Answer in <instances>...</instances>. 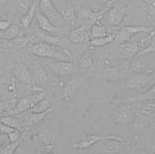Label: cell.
<instances>
[{"mask_svg":"<svg viewBox=\"0 0 155 154\" xmlns=\"http://www.w3.org/2000/svg\"><path fill=\"white\" fill-rule=\"evenodd\" d=\"M14 76L16 79H18L21 84H24L30 90L34 91H43L40 87H38L34 83L30 70L26 67H19L14 70Z\"/></svg>","mask_w":155,"mask_h":154,"instance_id":"obj_15","label":"cell"},{"mask_svg":"<svg viewBox=\"0 0 155 154\" xmlns=\"http://www.w3.org/2000/svg\"><path fill=\"white\" fill-rule=\"evenodd\" d=\"M8 139L10 140V143H16L18 140L21 139V131L15 129L14 131H12L10 134L7 135Z\"/></svg>","mask_w":155,"mask_h":154,"instance_id":"obj_35","label":"cell"},{"mask_svg":"<svg viewBox=\"0 0 155 154\" xmlns=\"http://www.w3.org/2000/svg\"><path fill=\"white\" fill-rule=\"evenodd\" d=\"M61 14L63 16L65 24H68L70 25H74L75 24V11L74 8L71 5H65L61 9Z\"/></svg>","mask_w":155,"mask_h":154,"instance_id":"obj_30","label":"cell"},{"mask_svg":"<svg viewBox=\"0 0 155 154\" xmlns=\"http://www.w3.org/2000/svg\"><path fill=\"white\" fill-rule=\"evenodd\" d=\"M127 14V6L123 4H114V5L108 9L104 14L103 19L111 26H120L124 18Z\"/></svg>","mask_w":155,"mask_h":154,"instance_id":"obj_9","label":"cell"},{"mask_svg":"<svg viewBox=\"0 0 155 154\" xmlns=\"http://www.w3.org/2000/svg\"><path fill=\"white\" fill-rule=\"evenodd\" d=\"M31 41V39L28 37H25L24 35H20L12 40L5 41L3 44V47H11V48H17V49H23L28 45V43Z\"/></svg>","mask_w":155,"mask_h":154,"instance_id":"obj_24","label":"cell"},{"mask_svg":"<svg viewBox=\"0 0 155 154\" xmlns=\"http://www.w3.org/2000/svg\"><path fill=\"white\" fill-rule=\"evenodd\" d=\"M10 25H11V24L9 21L1 20L0 21V31H4V30H6Z\"/></svg>","mask_w":155,"mask_h":154,"instance_id":"obj_37","label":"cell"},{"mask_svg":"<svg viewBox=\"0 0 155 154\" xmlns=\"http://www.w3.org/2000/svg\"><path fill=\"white\" fill-rule=\"evenodd\" d=\"M0 121L4 123L5 125L11 127L13 129H17V130H21V122L18 119L17 117L14 116H2L0 117Z\"/></svg>","mask_w":155,"mask_h":154,"instance_id":"obj_31","label":"cell"},{"mask_svg":"<svg viewBox=\"0 0 155 154\" xmlns=\"http://www.w3.org/2000/svg\"><path fill=\"white\" fill-rule=\"evenodd\" d=\"M28 51L34 56L39 57V58L47 60L72 61V56L69 51L61 46L53 45V44L47 42H38L32 44L28 48Z\"/></svg>","mask_w":155,"mask_h":154,"instance_id":"obj_1","label":"cell"},{"mask_svg":"<svg viewBox=\"0 0 155 154\" xmlns=\"http://www.w3.org/2000/svg\"><path fill=\"white\" fill-rule=\"evenodd\" d=\"M152 38H154V39H155V35H154V36H153V37H152Z\"/></svg>","mask_w":155,"mask_h":154,"instance_id":"obj_47","label":"cell"},{"mask_svg":"<svg viewBox=\"0 0 155 154\" xmlns=\"http://www.w3.org/2000/svg\"><path fill=\"white\" fill-rule=\"evenodd\" d=\"M103 75L105 80H107L109 82H116V81L127 79L128 72L123 68L111 67L104 68L103 71Z\"/></svg>","mask_w":155,"mask_h":154,"instance_id":"obj_19","label":"cell"},{"mask_svg":"<svg viewBox=\"0 0 155 154\" xmlns=\"http://www.w3.org/2000/svg\"><path fill=\"white\" fill-rule=\"evenodd\" d=\"M33 139L44 146H54L56 143L55 135L49 131H40L33 136Z\"/></svg>","mask_w":155,"mask_h":154,"instance_id":"obj_23","label":"cell"},{"mask_svg":"<svg viewBox=\"0 0 155 154\" xmlns=\"http://www.w3.org/2000/svg\"><path fill=\"white\" fill-rule=\"evenodd\" d=\"M38 9L39 12L45 16L54 25L61 28V25L65 24L61 12L56 8L52 0H38Z\"/></svg>","mask_w":155,"mask_h":154,"instance_id":"obj_5","label":"cell"},{"mask_svg":"<svg viewBox=\"0 0 155 154\" xmlns=\"http://www.w3.org/2000/svg\"><path fill=\"white\" fill-rule=\"evenodd\" d=\"M96 64V59L90 53H85L80 59L77 61V65L79 68L81 69H88L91 68L95 65Z\"/></svg>","mask_w":155,"mask_h":154,"instance_id":"obj_27","label":"cell"},{"mask_svg":"<svg viewBox=\"0 0 155 154\" xmlns=\"http://www.w3.org/2000/svg\"><path fill=\"white\" fill-rule=\"evenodd\" d=\"M15 129L11 128V127H9L7 125H5L4 123H2L1 121H0V133L4 134L5 136H7L8 134H10L12 131H14Z\"/></svg>","mask_w":155,"mask_h":154,"instance_id":"obj_36","label":"cell"},{"mask_svg":"<svg viewBox=\"0 0 155 154\" xmlns=\"http://www.w3.org/2000/svg\"><path fill=\"white\" fill-rule=\"evenodd\" d=\"M42 154H54V153H52V152H44Z\"/></svg>","mask_w":155,"mask_h":154,"instance_id":"obj_46","label":"cell"},{"mask_svg":"<svg viewBox=\"0 0 155 154\" xmlns=\"http://www.w3.org/2000/svg\"><path fill=\"white\" fill-rule=\"evenodd\" d=\"M5 83H6V79L4 78L3 76L0 75V86L3 85V84H5Z\"/></svg>","mask_w":155,"mask_h":154,"instance_id":"obj_41","label":"cell"},{"mask_svg":"<svg viewBox=\"0 0 155 154\" xmlns=\"http://www.w3.org/2000/svg\"><path fill=\"white\" fill-rule=\"evenodd\" d=\"M107 34H109L107 32V29L105 28V26L103 24H101V21L95 23V24H93L91 25V28H90V37H91V39L104 37V36H106Z\"/></svg>","mask_w":155,"mask_h":154,"instance_id":"obj_25","label":"cell"},{"mask_svg":"<svg viewBox=\"0 0 155 154\" xmlns=\"http://www.w3.org/2000/svg\"><path fill=\"white\" fill-rule=\"evenodd\" d=\"M20 33H21V30L19 26L17 25H11L6 30L0 31V38L5 41H9L18 36H20Z\"/></svg>","mask_w":155,"mask_h":154,"instance_id":"obj_26","label":"cell"},{"mask_svg":"<svg viewBox=\"0 0 155 154\" xmlns=\"http://www.w3.org/2000/svg\"><path fill=\"white\" fill-rule=\"evenodd\" d=\"M52 104H53V102L50 98H44L43 100H41L40 102L37 103L36 104L34 105V106L30 109L29 112H33V113H42V112H45L47 111L48 109L52 108Z\"/></svg>","mask_w":155,"mask_h":154,"instance_id":"obj_28","label":"cell"},{"mask_svg":"<svg viewBox=\"0 0 155 154\" xmlns=\"http://www.w3.org/2000/svg\"><path fill=\"white\" fill-rule=\"evenodd\" d=\"M53 110H54V107H52L50 109H48L47 111L42 112V113H33V112H29L26 114V115L24 116V124L31 127V126H36L40 123L42 120H44L46 118V116L49 113H51Z\"/></svg>","mask_w":155,"mask_h":154,"instance_id":"obj_21","label":"cell"},{"mask_svg":"<svg viewBox=\"0 0 155 154\" xmlns=\"http://www.w3.org/2000/svg\"><path fill=\"white\" fill-rule=\"evenodd\" d=\"M152 55L153 54H145V55H137L134 57L131 61L130 71L134 73H143L150 72L149 68L152 63Z\"/></svg>","mask_w":155,"mask_h":154,"instance_id":"obj_11","label":"cell"},{"mask_svg":"<svg viewBox=\"0 0 155 154\" xmlns=\"http://www.w3.org/2000/svg\"><path fill=\"white\" fill-rule=\"evenodd\" d=\"M37 7H38V1L33 2L31 5H30L28 12H26L25 14L21 18L20 24H21V26L23 28H28L30 26V25H31L32 21L35 17V14H36Z\"/></svg>","mask_w":155,"mask_h":154,"instance_id":"obj_22","label":"cell"},{"mask_svg":"<svg viewBox=\"0 0 155 154\" xmlns=\"http://www.w3.org/2000/svg\"><path fill=\"white\" fill-rule=\"evenodd\" d=\"M30 73H31L34 83L38 87L50 86L52 84V80L48 75V73L40 64H36L35 67H33L30 69Z\"/></svg>","mask_w":155,"mask_h":154,"instance_id":"obj_16","label":"cell"},{"mask_svg":"<svg viewBox=\"0 0 155 154\" xmlns=\"http://www.w3.org/2000/svg\"><path fill=\"white\" fill-rule=\"evenodd\" d=\"M6 2V0H0V5H2V4H4Z\"/></svg>","mask_w":155,"mask_h":154,"instance_id":"obj_44","label":"cell"},{"mask_svg":"<svg viewBox=\"0 0 155 154\" xmlns=\"http://www.w3.org/2000/svg\"><path fill=\"white\" fill-rule=\"evenodd\" d=\"M106 11H94L92 10L89 7H82L78 10V18L79 19H83V20H88L90 21V25H92L93 24L98 23L101 21V20L103 19L104 14Z\"/></svg>","mask_w":155,"mask_h":154,"instance_id":"obj_17","label":"cell"},{"mask_svg":"<svg viewBox=\"0 0 155 154\" xmlns=\"http://www.w3.org/2000/svg\"><path fill=\"white\" fill-rule=\"evenodd\" d=\"M100 2H103V3H104V4H113V3H115V2H117V1H119V0H99Z\"/></svg>","mask_w":155,"mask_h":154,"instance_id":"obj_40","label":"cell"},{"mask_svg":"<svg viewBox=\"0 0 155 154\" xmlns=\"http://www.w3.org/2000/svg\"><path fill=\"white\" fill-rule=\"evenodd\" d=\"M143 2L149 20L155 21V0H143Z\"/></svg>","mask_w":155,"mask_h":154,"instance_id":"obj_32","label":"cell"},{"mask_svg":"<svg viewBox=\"0 0 155 154\" xmlns=\"http://www.w3.org/2000/svg\"><path fill=\"white\" fill-rule=\"evenodd\" d=\"M88 77V71L87 69H78L74 74H72L68 82L65 83L63 91V98L64 100L68 102V100L72 98L74 95L78 93L80 88L84 84V82Z\"/></svg>","mask_w":155,"mask_h":154,"instance_id":"obj_2","label":"cell"},{"mask_svg":"<svg viewBox=\"0 0 155 154\" xmlns=\"http://www.w3.org/2000/svg\"><path fill=\"white\" fill-rule=\"evenodd\" d=\"M154 30L152 26L145 25H123L115 33L114 41L117 45H120L125 42L130 41V39L134 35L138 33H147L150 34Z\"/></svg>","mask_w":155,"mask_h":154,"instance_id":"obj_3","label":"cell"},{"mask_svg":"<svg viewBox=\"0 0 155 154\" xmlns=\"http://www.w3.org/2000/svg\"><path fill=\"white\" fill-rule=\"evenodd\" d=\"M104 139H118L125 142V139L122 137H118V136H100V135H95V134H83L79 142L77 143L72 144V147L76 149H81V150H85L95 146L96 143H101V140Z\"/></svg>","mask_w":155,"mask_h":154,"instance_id":"obj_8","label":"cell"},{"mask_svg":"<svg viewBox=\"0 0 155 154\" xmlns=\"http://www.w3.org/2000/svg\"><path fill=\"white\" fill-rule=\"evenodd\" d=\"M101 152L105 154H115L120 152L125 148V142L118 139H104L101 140Z\"/></svg>","mask_w":155,"mask_h":154,"instance_id":"obj_18","label":"cell"},{"mask_svg":"<svg viewBox=\"0 0 155 154\" xmlns=\"http://www.w3.org/2000/svg\"><path fill=\"white\" fill-rule=\"evenodd\" d=\"M145 54H155V39H150V42L147 44L143 50H141L139 55H145Z\"/></svg>","mask_w":155,"mask_h":154,"instance_id":"obj_34","label":"cell"},{"mask_svg":"<svg viewBox=\"0 0 155 154\" xmlns=\"http://www.w3.org/2000/svg\"><path fill=\"white\" fill-rule=\"evenodd\" d=\"M1 45H2V44H1V43H0V46H1Z\"/></svg>","mask_w":155,"mask_h":154,"instance_id":"obj_48","label":"cell"},{"mask_svg":"<svg viewBox=\"0 0 155 154\" xmlns=\"http://www.w3.org/2000/svg\"><path fill=\"white\" fill-rule=\"evenodd\" d=\"M143 100H155V84L147 89V91L143 92L138 96L131 97L127 99L120 100H113L112 102H120V103H133V102H143Z\"/></svg>","mask_w":155,"mask_h":154,"instance_id":"obj_20","label":"cell"},{"mask_svg":"<svg viewBox=\"0 0 155 154\" xmlns=\"http://www.w3.org/2000/svg\"><path fill=\"white\" fill-rule=\"evenodd\" d=\"M21 140L23 139H20L18 140L16 143H10L7 146H5L3 148H1V150H0V154H14V152L16 151V149L19 147V146L21 144Z\"/></svg>","mask_w":155,"mask_h":154,"instance_id":"obj_33","label":"cell"},{"mask_svg":"<svg viewBox=\"0 0 155 154\" xmlns=\"http://www.w3.org/2000/svg\"><path fill=\"white\" fill-rule=\"evenodd\" d=\"M115 33H109V34L106 35V36H104V37L91 39V40L89 41L90 46H92V47H104L105 45H108V44L112 43L114 41Z\"/></svg>","mask_w":155,"mask_h":154,"instance_id":"obj_29","label":"cell"},{"mask_svg":"<svg viewBox=\"0 0 155 154\" xmlns=\"http://www.w3.org/2000/svg\"><path fill=\"white\" fill-rule=\"evenodd\" d=\"M3 140H4V134L0 133V143H1Z\"/></svg>","mask_w":155,"mask_h":154,"instance_id":"obj_42","label":"cell"},{"mask_svg":"<svg viewBox=\"0 0 155 154\" xmlns=\"http://www.w3.org/2000/svg\"><path fill=\"white\" fill-rule=\"evenodd\" d=\"M141 50H143V46L140 43L128 41L118 45L116 56L119 59L129 60L136 57Z\"/></svg>","mask_w":155,"mask_h":154,"instance_id":"obj_12","label":"cell"},{"mask_svg":"<svg viewBox=\"0 0 155 154\" xmlns=\"http://www.w3.org/2000/svg\"><path fill=\"white\" fill-rule=\"evenodd\" d=\"M35 18H36L37 25H38L39 28H40V29L47 34L61 35V34H64L66 32L65 28H59V26L54 25L45 16H43L39 11H36Z\"/></svg>","mask_w":155,"mask_h":154,"instance_id":"obj_14","label":"cell"},{"mask_svg":"<svg viewBox=\"0 0 155 154\" xmlns=\"http://www.w3.org/2000/svg\"><path fill=\"white\" fill-rule=\"evenodd\" d=\"M47 96H48V93L45 91H40L34 94L24 96L23 98H21L18 100L14 109L9 112L8 114H13V115H14V114H21L26 111H29L35 104L40 102L44 98H46Z\"/></svg>","mask_w":155,"mask_h":154,"instance_id":"obj_4","label":"cell"},{"mask_svg":"<svg viewBox=\"0 0 155 154\" xmlns=\"http://www.w3.org/2000/svg\"><path fill=\"white\" fill-rule=\"evenodd\" d=\"M127 1L132 2V3H137V4H140V5L144 9V2L143 0H127Z\"/></svg>","mask_w":155,"mask_h":154,"instance_id":"obj_39","label":"cell"},{"mask_svg":"<svg viewBox=\"0 0 155 154\" xmlns=\"http://www.w3.org/2000/svg\"><path fill=\"white\" fill-rule=\"evenodd\" d=\"M90 28L91 25H82L71 29L68 34V40L73 44H81L90 41Z\"/></svg>","mask_w":155,"mask_h":154,"instance_id":"obj_13","label":"cell"},{"mask_svg":"<svg viewBox=\"0 0 155 154\" xmlns=\"http://www.w3.org/2000/svg\"><path fill=\"white\" fill-rule=\"evenodd\" d=\"M9 102H0V115L6 110L9 106Z\"/></svg>","mask_w":155,"mask_h":154,"instance_id":"obj_38","label":"cell"},{"mask_svg":"<svg viewBox=\"0 0 155 154\" xmlns=\"http://www.w3.org/2000/svg\"><path fill=\"white\" fill-rule=\"evenodd\" d=\"M155 81V77L151 72L134 73V75L128 77L124 85L129 90H140L147 86L152 84Z\"/></svg>","mask_w":155,"mask_h":154,"instance_id":"obj_7","label":"cell"},{"mask_svg":"<svg viewBox=\"0 0 155 154\" xmlns=\"http://www.w3.org/2000/svg\"><path fill=\"white\" fill-rule=\"evenodd\" d=\"M46 67L57 76H66L72 75L79 69L77 64L72 61H56V60H47L44 61Z\"/></svg>","mask_w":155,"mask_h":154,"instance_id":"obj_6","label":"cell"},{"mask_svg":"<svg viewBox=\"0 0 155 154\" xmlns=\"http://www.w3.org/2000/svg\"><path fill=\"white\" fill-rule=\"evenodd\" d=\"M153 108V111H152V115L155 116V107H152Z\"/></svg>","mask_w":155,"mask_h":154,"instance_id":"obj_45","label":"cell"},{"mask_svg":"<svg viewBox=\"0 0 155 154\" xmlns=\"http://www.w3.org/2000/svg\"><path fill=\"white\" fill-rule=\"evenodd\" d=\"M112 119L117 125H129L134 122V111L131 105H120L112 113Z\"/></svg>","mask_w":155,"mask_h":154,"instance_id":"obj_10","label":"cell"},{"mask_svg":"<svg viewBox=\"0 0 155 154\" xmlns=\"http://www.w3.org/2000/svg\"><path fill=\"white\" fill-rule=\"evenodd\" d=\"M147 106H149V107H155V103H148Z\"/></svg>","mask_w":155,"mask_h":154,"instance_id":"obj_43","label":"cell"}]
</instances>
